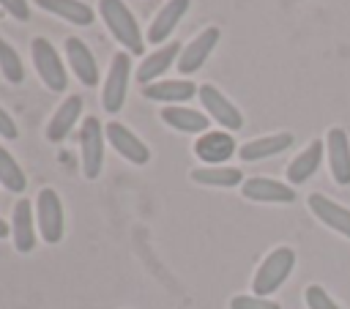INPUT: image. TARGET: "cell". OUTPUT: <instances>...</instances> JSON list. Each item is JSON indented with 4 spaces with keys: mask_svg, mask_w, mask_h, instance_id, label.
<instances>
[{
    "mask_svg": "<svg viewBox=\"0 0 350 309\" xmlns=\"http://www.w3.org/2000/svg\"><path fill=\"white\" fill-rule=\"evenodd\" d=\"M98 11H101V19H104L107 30L112 33V38L123 49H129L131 55H139L145 49L142 30H139L131 8L123 0H98Z\"/></svg>",
    "mask_w": 350,
    "mask_h": 309,
    "instance_id": "6da1fadb",
    "label": "cell"
},
{
    "mask_svg": "<svg viewBox=\"0 0 350 309\" xmlns=\"http://www.w3.org/2000/svg\"><path fill=\"white\" fill-rule=\"evenodd\" d=\"M293 268H295V252L290 246H276L273 252H268L265 260L260 263V268L254 271V279H252L254 295L268 298L271 293H276L287 282Z\"/></svg>",
    "mask_w": 350,
    "mask_h": 309,
    "instance_id": "7a4b0ae2",
    "label": "cell"
},
{
    "mask_svg": "<svg viewBox=\"0 0 350 309\" xmlns=\"http://www.w3.org/2000/svg\"><path fill=\"white\" fill-rule=\"evenodd\" d=\"M36 224L38 232L46 243H60L63 232H66V213H63V202L60 194L55 189H41L36 194Z\"/></svg>",
    "mask_w": 350,
    "mask_h": 309,
    "instance_id": "3957f363",
    "label": "cell"
},
{
    "mask_svg": "<svg viewBox=\"0 0 350 309\" xmlns=\"http://www.w3.org/2000/svg\"><path fill=\"white\" fill-rule=\"evenodd\" d=\"M104 137L107 131L101 129V120L88 115L79 129V150H82V175L88 180H96L104 167Z\"/></svg>",
    "mask_w": 350,
    "mask_h": 309,
    "instance_id": "277c9868",
    "label": "cell"
},
{
    "mask_svg": "<svg viewBox=\"0 0 350 309\" xmlns=\"http://www.w3.org/2000/svg\"><path fill=\"white\" fill-rule=\"evenodd\" d=\"M30 52H33V63H36V71L41 77V82L52 90V93H63L66 85H68V77H66V66L57 55V49L46 41V38H33L30 44Z\"/></svg>",
    "mask_w": 350,
    "mask_h": 309,
    "instance_id": "5b68a950",
    "label": "cell"
},
{
    "mask_svg": "<svg viewBox=\"0 0 350 309\" xmlns=\"http://www.w3.org/2000/svg\"><path fill=\"white\" fill-rule=\"evenodd\" d=\"M129 79H131V57H129V52H118L112 57V63H109V71H107V79H104V90H101V107L109 115L123 109Z\"/></svg>",
    "mask_w": 350,
    "mask_h": 309,
    "instance_id": "8992f818",
    "label": "cell"
},
{
    "mask_svg": "<svg viewBox=\"0 0 350 309\" xmlns=\"http://www.w3.org/2000/svg\"><path fill=\"white\" fill-rule=\"evenodd\" d=\"M197 96H200V101H202V107H205V112H208V118H213L224 131H238L241 126H243V115H241V109L216 88V85H200V90H197Z\"/></svg>",
    "mask_w": 350,
    "mask_h": 309,
    "instance_id": "52a82bcc",
    "label": "cell"
},
{
    "mask_svg": "<svg viewBox=\"0 0 350 309\" xmlns=\"http://www.w3.org/2000/svg\"><path fill=\"white\" fill-rule=\"evenodd\" d=\"M221 38V30L219 27H205L202 33H197L178 55V71L180 74H194L197 68H202V63L208 60V55L216 49Z\"/></svg>",
    "mask_w": 350,
    "mask_h": 309,
    "instance_id": "ba28073f",
    "label": "cell"
},
{
    "mask_svg": "<svg viewBox=\"0 0 350 309\" xmlns=\"http://www.w3.org/2000/svg\"><path fill=\"white\" fill-rule=\"evenodd\" d=\"M235 153H238V148H235V139L230 131H205L194 142V156L200 161H205V167H221V161H227Z\"/></svg>",
    "mask_w": 350,
    "mask_h": 309,
    "instance_id": "9c48e42d",
    "label": "cell"
},
{
    "mask_svg": "<svg viewBox=\"0 0 350 309\" xmlns=\"http://www.w3.org/2000/svg\"><path fill=\"white\" fill-rule=\"evenodd\" d=\"M325 150H328V167L339 186H350V139L347 131L339 126H331L325 134Z\"/></svg>",
    "mask_w": 350,
    "mask_h": 309,
    "instance_id": "30bf717a",
    "label": "cell"
},
{
    "mask_svg": "<svg viewBox=\"0 0 350 309\" xmlns=\"http://www.w3.org/2000/svg\"><path fill=\"white\" fill-rule=\"evenodd\" d=\"M104 131H107L109 145H112L126 161H131V164H148V161H150V148H148L131 129H126L123 123L112 120V123H107Z\"/></svg>",
    "mask_w": 350,
    "mask_h": 309,
    "instance_id": "8fae6325",
    "label": "cell"
},
{
    "mask_svg": "<svg viewBox=\"0 0 350 309\" xmlns=\"http://www.w3.org/2000/svg\"><path fill=\"white\" fill-rule=\"evenodd\" d=\"M241 191L252 202H279V205H287V202L295 200V189L290 183H282V180H273V178H260V175L243 180Z\"/></svg>",
    "mask_w": 350,
    "mask_h": 309,
    "instance_id": "7c38bea8",
    "label": "cell"
},
{
    "mask_svg": "<svg viewBox=\"0 0 350 309\" xmlns=\"http://www.w3.org/2000/svg\"><path fill=\"white\" fill-rule=\"evenodd\" d=\"M306 202H309V211H312L325 227H331L334 232L350 238V208H345V205H339V202H334L331 197L317 194V191L309 194Z\"/></svg>",
    "mask_w": 350,
    "mask_h": 309,
    "instance_id": "4fadbf2b",
    "label": "cell"
},
{
    "mask_svg": "<svg viewBox=\"0 0 350 309\" xmlns=\"http://www.w3.org/2000/svg\"><path fill=\"white\" fill-rule=\"evenodd\" d=\"M66 55H68V66L71 71L77 74V79L85 85V88H93L98 85V63L93 57V52L88 49V44L77 36L66 38Z\"/></svg>",
    "mask_w": 350,
    "mask_h": 309,
    "instance_id": "5bb4252c",
    "label": "cell"
},
{
    "mask_svg": "<svg viewBox=\"0 0 350 309\" xmlns=\"http://www.w3.org/2000/svg\"><path fill=\"white\" fill-rule=\"evenodd\" d=\"M197 85L191 79H161V82H150L142 88V96L150 98V101H164L167 107L170 104H183L189 98L197 96Z\"/></svg>",
    "mask_w": 350,
    "mask_h": 309,
    "instance_id": "9a60e30c",
    "label": "cell"
},
{
    "mask_svg": "<svg viewBox=\"0 0 350 309\" xmlns=\"http://www.w3.org/2000/svg\"><path fill=\"white\" fill-rule=\"evenodd\" d=\"M189 5H191V0H167V3L159 8V14L150 19L148 41H150V44H161V41L178 27V22H180L183 14L189 11Z\"/></svg>",
    "mask_w": 350,
    "mask_h": 309,
    "instance_id": "2e32d148",
    "label": "cell"
},
{
    "mask_svg": "<svg viewBox=\"0 0 350 309\" xmlns=\"http://www.w3.org/2000/svg\"><path fill=\"white\" fill-rule=\"evenodd\" d=\"M290 145H293V134L279 131V134H268V137H257V139L243 142L238 148V156L243 161H262V159H271L276 153H284Z\"/></svg>",
    "mask_w": 350,
    "mask_h": 309,
    "instance_id": "e0dca14e",
    "label": "cell"
},
{
    "mask_svg": "<svg viewBox=\"0 0 350 309\" xmlns=\"http://www.w3.org/2000/svg\"><path fill=\"white\" fill-rule=\"evenodd\" d=\"M33 205L22 197L14 205V216H11V235H14V249L19 254H30L36 246V230H33Z\"/></svg>",
    "mask_w": 350,
    "mask_h": 309,
    "instance_id": "ac0fdd59",
    "label": "cell"
},
{
    "mask_svg": "<svg viewBox=\"0 0 350 309\" xmlns=\"http://www.w3.org/2000/svg\"><path fill=\"white\" fill-rule=\"evenodd\" d=\"M323 150H325V145H323V139H312L290 164H287V180L293 183V186H298V183H306L317 170H320V161H323Z\"/></svg>",
    "mask_w": 350,
    "mask_h": 309,
    "instance_id": "d6986e66",
    "label": "cell"
},
{
    "mask_svg": "<svg viewBox=\"0 0 350 309\" xmlns=\"http://www.w3.org/2000/svg\"><path fill=\"white\" fill-rule=\"evenodd\" d=\"M180 44L178 41H170V44H164L161 49H156V52H150L142 63H139V68H137V82L145 88V85H150V82H156V77H161L170 66H172V60H175V55H180Z\"/></svg>",
    "mask_w": 350,
    "mask_h": 309,
    "instance_id": "ffe728a7",
    "label": "cell"
},
{
    "mask_svg": "<svg viewBox=\"0 0 350 309\" xmlns=\"http://www.w3.org/2000/svg\"><path fill=\"white\" fill-rule=\"evenodd\" d=\"M161 120H164L170 129L183 131V134H205L211 118H205L202 112L189 109V107H183V104H170V107L161 109Z\"/></svg>",
    "mask_w": 350,
    "mask_h": 309,
    "instance_id": "44dd1931",
    "label": "cell"
},
{
    "mask_svg": "<svg viewBox=\"0 0 350 309\" xmlns=\"http://www.w3.org/2000/svg\"><path fill=\"white\" fill-rule=\"evenodd\" d=\"M79 115H82V98L79 96H66V101L55 109V115L46 123V139L49 142L66 139V134L74 129V123H77Z\"/></svg>",
    "mask_w": 350,
    "mask_h": 309,
    "instance_id": "7402d4cb",
    "label": "cell"
},
{
    "mask_svg": "<svg viewBox=\"0 0 350 309\" xmlns=\"http://www.w3.org/2000/svg\"><path fill=\"white\" fill-rule=\"evenodd\" d=\"M36 5L79 27L93 22V8H88L82 0H36Z\"/></svg>",
    "mask_w": 350,
    "mask_h": 309,
    "instance_id": "603a6c76",
    "label": "cell"
},
{
    "mask_svg": "<svg viewBox=\"0 0 350 309\" xmlns=\"http://www.w3.org/2000/svg\"><path fill=\"white\" fill-rule=\"evenodd\" d=\"M191 180L202 186H219V189H232L243 186V172L238 167H197L191 170Z\"/></svg>",
    "mask_w": 350,
    "mask_h": 309,
    "instance_id": "cb8c5ba5",
    "label": "cell"
},
{
    "mask_svg": "<svg viewBox=\"0 0 350 309\" xmlns=\"http://www.w3.org/2000/svg\"><path fill=\"white\" fill-rule=\"evenodd\" d=\"M0 186H5L14 194H22L27 186V178L22 172V167L16 164V159L0 145Z\"/></svg>",
    "mask_w": 350,
    "mask_h": 309,
    "instance_id": "d4e9b609",
    "label": "cell"
},
{
    "mask_svg": "<svg viewBox=\"0 0 350 309\" xmlns=\"http://www.w3.org/2000/svg\"><path fill=\"white\" fill-rule=\"evenodd\" d=\"M0 74H3L11 85H19V82L25 79L22 57H19V52H16L5 38H0Z\"/></svg>",
    "mask_w": 350,
    "mask_h": 309,
    "instance_id": "484cf974",
    "label": "cell"
},
{
    "mask_svg": "<svg viewBox=\"0 0 350 309\" xmlns=\"http://www.w3.org/2000/svg\"><path fill=\"white\" fill-rule=\"evenodd\" d=\"M304 298H306V306L309 309H342L320 284H309L306 293H304Z\"/></svg>",
    "mask_w": 350,
    "mask_h": 309,
    "instance_id": "4316f807",
    "label": "cell"
},
{
    "mask_svg": "<svg viewBox=\"0 0 350 309\" xmlns=\"http://www.w3.org/2000/svg\"><path fill=\"white\" fill-rule=\"evenodd\" d=\"M230 309H282V306L262 295H235L230 301Z\"/></svg>",
    "mask_w": 350,
    "mask_h": 309,
    "instance_id": "83f0119b",
    "label": "cell"
},
{
    "mask_svg": "<svg viewBox=\"0 0 350 309\" xmlns=\"http://www.w3.org/2000/svg\"><path fill=\"white\" fill-rule=\"evenodd\" d=\"M0 8L8 11L14 19L19 22H27L30 19V8H27V0H0Z\"/></svg>",
    "mask_w": 350,
    "mask_h": 309,
    "instance_id": "f1b7e54d",
    "label": "cell"
},
{
    "mask_svg": "<svg viewBox=\"0 0 350 309\" xmlns=\"http://www.w3.org/2000/svg\"><path fill=\"white\" fill-rule=\"evenodd\" d=\"M0 137L3 139H16L19 137V129H16V123H14V118L0 107Z\"/></svg>",
    "mask_w": 350,
    "mask_h": 309,
    "instance_id": "f546056e",
    "label": "cell"
},
{
    "mask_svg": "<svg viewBox=\"0 0 350 309\" xmlns=\"http://www.w3.org/2000/svg\"><path fill=\"white\" fill-rule=\"evenodd\" d=\"M8 232H11V227H8V224H5L3 219H0V241H3V238H5Z\"/></svg>",
    "mask_w": 350,
    "mask_h": 309,
    "instance_id": "4dcf8cb0",
    "label": "cell"
}]
</instances>
